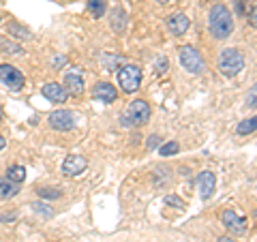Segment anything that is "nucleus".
<instances>
[{
	"instance_id": "nucleus-1",
	"label": "nucleus",
	"mask_w": 257,
	"mask_h": 242,
	"mask_svg": "<svg viewBox=\"0 0 257 242\" xmlns=\"http://www.w3.org/2000/svg\"><path fill=\"white\" fill-rule=\"evenodd\" d=\"M208 26H210V35L214 39H227L231 32H234V18H231V11L225 5L216 3L210 9Z\"/></svg>"
},
{
	"instance_id": "nucleus-2",
	"label": "nucleus",
	"mask_w": 257,
	"mask_h": 242,
	"mask_svg": "<svg viewBox=\"0 0 257 242\" xmlns=\"http://www.w3.org/2000/svg\"><path fill=\"white\" fill-rule=\"evenodd\" d=\"M148 118H150V105L146 101L138 99L122 111L120 123H122V127H142L148 123Z\"/></svg>"
},
{
	"instance_id": "nucleus-3",
	"label": "nucleus",
	"mask_w": 257,
	"mask_h": 242,
	"mask_svg": "<svg viewBox=\"0 0 257 242\" xmlns=\"http://www.w3.org/2000/svg\"><path fill=\"white\" fill-rule=\"evenodd\" d=\"M244 69V54L240 50H223L219 56V71L225 77H234Z\"/></svg>"
},
{
	"instance_id": "nucleus-4",
	"label": "nucleus",
	"mask_w": 257,
	"mask_h": 242,
	"mask_svg": "<svg viewBox=\"0 0 257 242\" xmlns=\"http://www.w3.org/2000/svg\"><path fill=\"white\" fill-rule=\"evenodd\" d=\"M180 64L189 71V73H193V75L202 73V71L206 69L204 56L199 54V50H197V47H193V45H182L180 47Z\"/></svg>"
},
{
	"instance_id": "nucleus-5",
	"label": "nucleus",
	"mask_w": 257,
	"mask_h": 242,
	"mask_svg": "<svg viewBox=\"0 0 257 242\" xmlns=\"http://www.w3.org/2000/svg\"><path fill=\"white\" fill-rule=\"evenodd\" d=\"M118 84L126 94L135 92L140 88V84H142V69L138 67V64H124V67H120Z\"/></svg>"
},
{
	"instance_id": "nucleus-6",
	"label": "nucleus",
	"mask_w": 257,
	"mask_h": 242,
	"mask_svg": "<svg viewBox=\"0 0 257 242\" xmlns=\"http://www.w3.org/2000/svg\"><path fill=\"white\" fill-rule=\"evenodd\" d=\"M47 123H50V127L54 131H71V129H75L77 118H75L73 111H69V109H56L50 114Z\"/></svg>"
},
{
	"instance_id": "nucleus-7",
	"label": "nucleus",
	"mask_w": 257,
	"mask_h": 242,
	"mask_svg": "<svg viewBox=\"0 0 257 242\" xmlns=\"http://www.w3.org/2000/svg\"><path fill=\"white\" fill-rule=\"evenodd\" d=\"M0 82L5 86H9L11 90H22L26 79L20 69H15L13 64H0Z\"/></svg>"
},
{
	"instance_id": "nucleus-8",
	"label": "nucleus",
	"mask_w": 257,
	"mask_h": 242,
	"mask_svg": "<svg viewBox=\"0 0 257 242\" xmlns=\"http://www.w3.org/2000/svg\"><path fill=\"white\" fill-rule=\"evenodd\" d=\"M221 219H223V225L229 231H234V233H244L246 231L248 221L244 219V216H240L238 212H234V210H225L221 214Z\"/></svg>"
},
{
	"instance_id": "nucleus-9",
	"label": "nucleus",
	"mask_w": 257,
	"mask_h": 242,
	"mask_svg": "<svg viewBox=\"0 0 257 242\" xmlns=\"http://www.w3.org/2000/svg\"><path fill=\"white\" fill-rule=\"evenodd\" d=\"M197 187H199V195H202V199H210L212 193L216 189V176L212 172H202L197 178Z\"/></svg>"
},
{
	"instance_id": "nucleus-10",
	"label": "nucleus",
	"mask_w": 257,
	"mask_h": 242,
	"mask_svg": "<svg viewBox=\"0 0 257 242\" xmlns=\"http://www.w3.org/2000/svg\"><path fill=\"white\" fill-rule=\"evenodd\" d=\"M86 165H88V161L84 157L69 155L67 159H64V163H62V172L67 174V176H79L86 169Z\"/></svg>"
},
{
	"instance_id": "nucleus-11",
	"label": "nucleus",
	"mask_w": 257,
	"mask_h": 242,
	"mask_svg": "<svg viewBox=\"0 0 257 242\" xmlns=\"http://www.w3.org/2000/svg\"><path fill=\"white\" fill-rule=\"evenodd\" d=\"M116 96H118V90H116V88L111 86L109 82L96 84V86H94V90H92V99L103 101V103H114V101H116Z\"/></svg>"
},
{
	"instance_id": "nucleus-12",
	"label": "nucleus",
	"mask_w": 257,
	"mask_h": 242,
	"mask_svg": "<svg viewBox=\"0 0 257 242\" xmlns=\"http://www.w3.org/2000/svg\"><path fill=\"white\" fill-rule=\"evenodd\" d=\"M167 28H170L172 35L182 37L184 32L189 30V18L187 15H182V13H174V15L167 18Z\"/></svg>"
},
{
	"instance_id": "nucleus-13",
	"label": "nucleus",
	"mask_w": 257,
	"mask_h": 242,
	"mask_svg": "<svg viewBox=\"0 0 257 242\" xmlns=\"http://www.w3.org/2000/svg\"><path fill=\"white\" fill-rule=\"evenodd\" d=\"M43 96L47 101H52V103H64L67 101V90L62 88V84H56V82H52V84H45L43 86Z\"/></svg>"
},
{
	"instance_id": "nucleus-14",
	"label": "nucleus",
	"mask_w": 257,
	"mask_h": 242,
	"mask_svg": "<svg viewBox=\"0 0 257 242\" xmlns=\"http://www.w3.org/2000/svg\"><path fill=\"white\" fill-rule=\"evenodd\" d=\"M62 88L67 90V94H75V96L82 94L84 92V77L79 73H67Z\"/></svg>"
},
{
	"instance_id": "nucleus-15",
	"label": "nucleus",
	"mask_w": 257,
	"mask_h": 242,
	"mask_svg": "<svg viewBox=\"0 0 257 242\" xmlns=\"http://www.w3.org/2000/svg\"><path fill=\"white\" fill-rule=\"evenodd\" d=\"M20 193V184L11 182L9 178H0V197L3 199H11Z\"/></svg>"
},
{
	"instance_id": "nucleus-16",
	"label": "nucleus",
	"mask_w": 257,
	"mask_h": 242,
	"mask_svg": "<svg viewBox=\"0 0 257 242\" xmlns=\"http://www.w3.org/2000/svg\"><path fill=\"white\" fill-rule=\"evenodd\" d=\"M7 178H9L11 182L15 184H20L26 180V167H22V165H11L9 169H7Z\"/></svg>"
},
{
	"instance_id": "nucleus-17",
	"label": "nucleus",
	"mask_w": 257,
	"mask_h": 242,
	"mask_svg": "<svg viewBox=\"0 0 257 242\" xmlns=\"http://www.w3.org/2000/svg\"><path fill=\"white\" fill-rule=\"evenodd\" d=\"M88 9H90V13L94 18H103L107 5H105V0H88Z\"/></svg>"
},
{
	"instance_id": "nucleus-18",
	"label": "nucleus",
	"mask_w": 257,
	"mask_h": 242,
	"mask_svg": "<svg viewBox=\"0 0 257 242\" xmlns=\"http://www.w3.org/2000/svg\"><path fill=\"white\" fill-rule=\"evenodd\" d=\"M257 129V120L255 118H246V120H242V123L238 125V133L240 135H248V133H253Z\"/></svg>"
},
{
	"instance_id": "nucleus-19",
	"label": "nucleus",
	"mask_w": 257,
	"mask_h": 242,
	"mask_svg": "<svg viewBox=\"0 0 257 242\" xmlns=\"http://www.w3.org/2000/svg\"><path fill=\"white\" fill-rule=\"evenodd\" d=\"M178 150H180L178 142H167V144H161V148H159L161 157H172V155H176V152H178Z\"/></svg>"
},
{
	"instance_id": "nucleus-20",
	"label": "nucleus",
	"mask_w": 257,
	"mask_h": 242,
	"mask_svg": "<svg viewBox=\"0 0 257 242\" xmlns=\"http://www.w3.org/2000/svg\"><path fill=\"white\" fill-rule=\"evenodd\" d=\"M62 195V193L58 189H39V197L43 199H58Z\"/></svg>"
},
{
	"instance_id": "nucleus-21",
	"label": "nucleus",
	"mask_w": 257,
	"mask_h": 242,
	"mask_svg": "<svg viewBox=\"0 0 257 242\" xmlns=\"http://www.w3.org/2000/svg\"><path fill=\"white\" fill-rule=\"evenodd\" d=\"M9 32H11V35H18V39H26V37H30V32H28L26 28L18 26V24H11V26H9Z\"/></svg>"
},
{
	"instance_id": "nucleus-22",
	"label": "nucleus",
	"mask_w": 257,
	"mask_h": 242,
	"mask_svg": "<svg viewBox=\"0 0 257 242\" xmlns=\"http://www.w3.org/2000/svg\"><path fill=\"white\" fill-rule=\"evenodd\" d=\"M32 208H35V210H37L39 214H45L47 219H50V216L54 214V212L50 210V206H45V204H32Z\"/></svg>"
},
{
	"instance_id": "nucleus-23",
	"label": "nucleus",
	"mask_w": 257,
	"mask_h": 242,
	"mask_svg": "<svg viewBox=\"0 0 257 242\" xmlns=\"http://www.w3.org/2000/svg\"><path fill=\"white\" fill-rule=\"evenodd\" d=\"M155 67H157V73H165V71H167V58L159 56L157 62H155Z\"/></svg>"
},
{
	"instance_id": "nucleus-24",
	"label": "nucleus",
	"mask_w": 257,
	"mask_h": 242,
	"mask_svg": "<svg viewBox=\"0 0 257 242\" xmlns=\"http://www.w3.org/2000/svg\"><path fill=\"white\" fill-rule=\"evenodd\" d=\"M165 204H170V206H178V208H184V201L180 199V197H174V195H167L165 199Z\"/></svg>"
},
{
	"instance_id": "nucleus-25",
	"label": "nucleus",
	"mask_w": 257,
	"mask_h": 242,
	"mask_svg": "<svg viewBox=\"0 0 257 242\" xmlns=\"http://www.w3.org/2000/svg\"><path fill=\"white\" fill-rule=\"evenodd\" d=\"M159 142H161V137H159V135H152V137H150V142H148V148H155Z\"/></svg>"
},
{
	"instance_id": "nucleus-26",
	"label": "nucleus",
	"mask_w": 257,
	"mask_h": 242,
	"mask_svg": "<svg viewBox=\"0 0 257 242\" xmlns=\"http://www.w3.org/2000/svg\"><path fill=\"white\" fill-rule=\"evenodd\" d=\"M251 107H255V90L251 92Z\"/></svg>"
},
{
	"instance_id": "nucleus-27",
	"label": "nucleus",
	"mask_w": 257,
	"mask_h": 242,
	"mask_svg": "<svg viewBox=\"0 0 257 242\" xmlns=\"http://www.w3.org/2000/svg\"><path fill=\"white\" fill-rule=\"evenodd\" d=\"M5 144H7V142H5V137H3V135H0V150H3V148H5Z\"/></svg>"
},
{
	"instance_id": "nucleus-28",
	"label": "nucleus",
	"mask_w": 257,
	"mask_h": 242,
	"mask_svg": "<svg viewBox=\"0 0 257 242\" xmlns=\"http://www.w3.org/2000/svg\"><path fill=\"white\" fill-rule=\"evenodd\" d=\"M219 242H234L231 238H219Z\"/></svg>"
},
{
	"instance_id": "nucleus-29",
	"label": "nucleus",
	"mask_w": 257,
	"mask_h": 242,
	"mask_svg": "<svg viewBox=\"0 0 257 242\" xmlns=\"http://www.w3.org/2000/svg\"><path fill=\"white\" fill-rule=\"evenodd\" d=\"M155 3H161V5H165V3H170V0H155Z\"/></svg>"
},
{
	"instance_id": "nucleus-30",
	"label": "nucleus",
	"mask_w": 257,
	"mask_h": 242,
	"mask_svg": "<svg viewBox=\"0 0 257 242\" xmlns=\"http://www.w3.org/2000/svg\"><path fill=\"white\" fill-rule=\"evenodd\" d=\"M0 123H3V109H0Z\"/></svg>"
}]
</instances>
